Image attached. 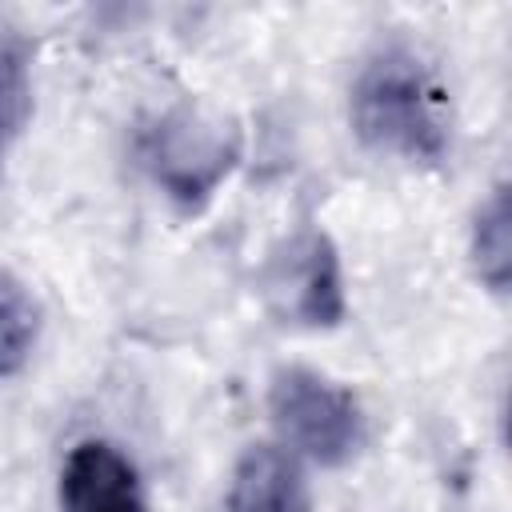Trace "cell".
I'll return each mask as SVG.
<instances>
[{"label":"cell","instance_id":"obj_1","mask_svg":"<svg viewBox=\"0 0 512 512\" xmlns=\"http://www.w3.org/2000/svg\"><path fill=\"white\" fill-rule=\"evenodd\" d=\"M352 128L376 152L436 164L452 136L448 92L412 48H380L352 84Z\"/></svg>","mask_w":512,"mask_h":512},{"label":"cell","instance_id":"obj_2","mask_svg":"<svg viewBox=\"0 0 512 512\" xmlns=\"http://www.w3.org/2000/svg\"><path fill=\"white\" fill-rule=\"evenodd\" d=\"M268 412L280 440L320 468L344 464L364 440L356 396L316 368H280L268 384Z\"/></svg>","mask_w":512,"mask_h":512},{"label":"cell","instance_id":"obj_3","mask_svg":"<svg viewBox=\"0 0 512 512\" xmlns=\"http://www.w3.org/2000/svg\"><path fill=\"white\" fill-rule=\"evenodd\" d=\"M240 160V132L232 120L180 108L168 112L156 128L144 136V164L152 180L184 208L196 212L212 200V192L228 180V172Z\"/></svg>","mask_w":512,"mask_h":512},{"label":"cell","instance_id":"obj_4","mask_svg":"<svg viewBox=\"0 0 512 512\" xmlns=\"http://www.w3.org/2000/svg\"><path fill=\"white\" fill-rule=\"evenodd\" d=\"M264 292L276 316L300 328H336L348 308L336 244L320 228L288 236V244L268 260Z\"/></svg>","mask_w":512,"mask_h":512},{"label":"cell","instance_id":"obj_5","mask_svg":"<svg viewBox=\"0 0 512 512\" xmlns=\"http://www.w3.org/2000/svg\"><path fill=\"white\" fill-rule=\"evenodd\" d=\"M64 512H148L136 464L108 440H80L60 468Z\"/></svg>","mask_w":512,"mask_h":512},{"label":"cell","instance_id":"obj_6","mask_svg":"<svg viewBox=\"0 0 512 512\" xmlns=\"http://www.w3.org/2000/svg\"><path fill=\"white\" fill-rule=\"evenodd\" d=\"M228 512H304V476L292 452L252 444L232 468Z\"/></svg>","mask_w":512,"mask_h":512},{"label":"cell","instance_id":"obj_7","mask_svg":"<svg viewBox=\"0 0 512 512\" xmlns=\"http://www.w3.org/2000/svg\"><path fill=\"white\" fill-rule=\"evenodd\" d=\"M32 120V44L0 24V168Z\"/></svg>","mask_w":512,"mask_h":512},{"label":"cell","instance_id":"obj_8","mask_svg":"<svg viewBox=\"0 0 512 512\" xmlns=\"http://www.w3.org/2000/svg\"><path fill=\"white\" fill-rule=\"evenodd\" d=\"M40 336V304L28 284L0 268V380L16 376Z\"/></svg>","mask_w":512,"mask_h":512},{"label":"cell","instance_id":"obj_9","mask_svg":"<svg viewBox=\"0 0 512 512\" xmlns=\"http://www.w3.org/2000/svg\"><path fill=\"white\" fill-rule=\"evenodd\" d=\"M472 264L476 276L492 288L504 292L508 288V272H512V216H508V192L496 188L472 224Z\"/></svg>","mask_w":512,"mask_h":512}]
</instances>
